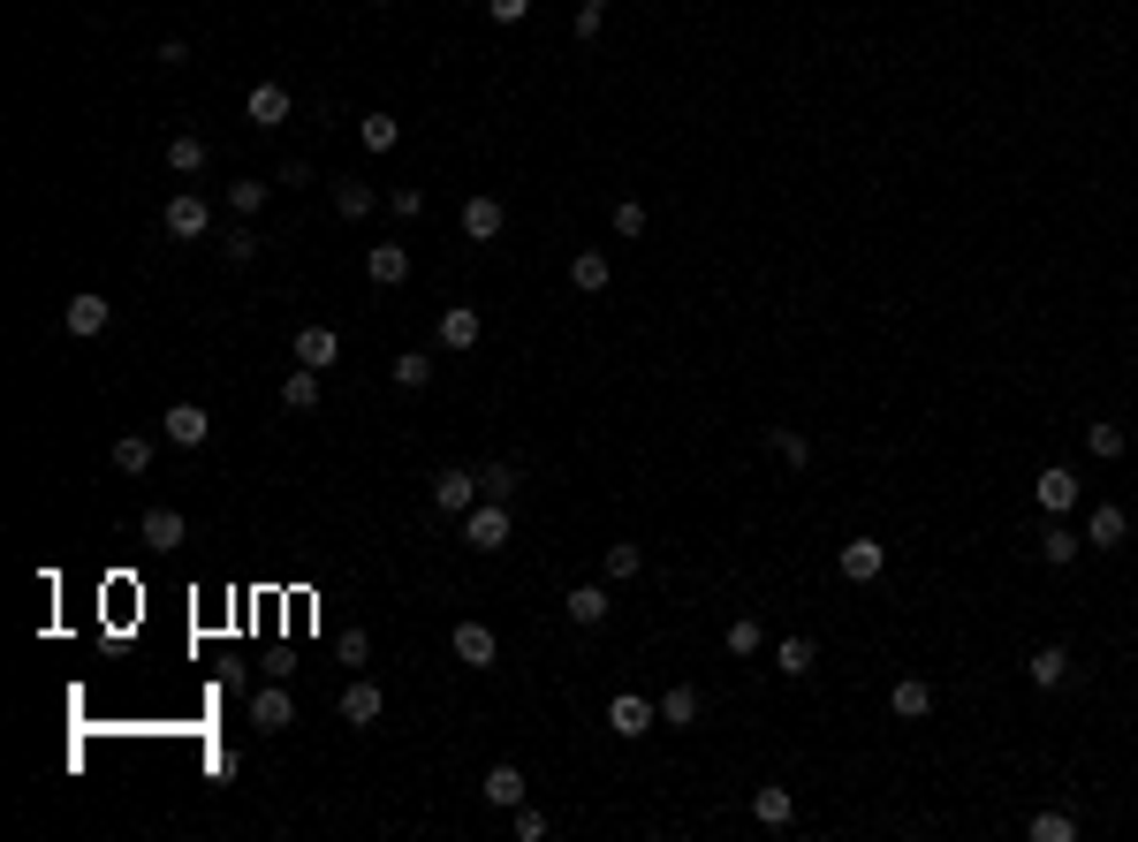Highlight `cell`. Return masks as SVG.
Instances as JSON below:
<instances>
[{"label":"cell","instance_id":"obj_40","mask_svg":"<svg viewBox=\"0 0 1138 842\" xmlns=\"http://www.w3.org/2000/svg\"><path fill=\"white\" fill-rule=\"evenodd\" d=\"M387 212H395V220H418V212H425V190H418V182H395V190H387Z\"/></svg>","mask_w":1138,"mask_h":842},{"label":"cell","instance_id":"obj_25","mask_svg":"<svg viewBox=\"0 0 1138 842\" xmlns=\"http://www.w3.org/2000/svg\"><path fill=\"white\" fill-rule=\"evenodd\" d=\"M570 281H577L585 296H600L607 281H615V266H607V251H577V258H570Z\"/></svg>","mask_w":1138,"mask_h":842},{"label":"cell","instance_id":"obj_30","mask_svg":"<svg viewBox=\"0 0 1138 842\" xmlns=\"http://www.w3.org/2000/svg\"><path fill=\"white\" fill-rule=\"evenodd\" d=\"M387 379H395V387H403V395H418L425 379H433V357H425V349H403V357H395V365H387Z\"/></svg>","mask_w":1138,"mask_h":842},{"label":"cell","instance_id":"obj_34","mask_svg":"<svg viewBox=\"0 0 1138 842\" xmlns=\"http://www.w3.org/2000/svg\"><path fill=\"white\" fill-rule=\"evenodd\" d=\"M600 569H607V577H637V569H645V554H637V539H615V547L600 554Z\"/></svg>","mask_w":1138,"mask_h":842},{"label":"cell","instance_id":"obj_20","mask_svg":"<svg viewBox=\"0 0 1138 842\" xmlns=\"http://www.w3.org/2000/svg\"><path fill=\"white\" fill-rule=\"evenodd\" d=\"M1025 675H1032L1040 691H1062V683H1070V645H1040V653L1025 661Z\"/></svg>","mask_w":1138,"mask_h":842},{"label":"cell","instance_id":"obj_28","mask_svg":"<svg viewBox=\"0 0 1138 842\" xmlns=\"http://www.w3.org/2000/svg\"><path fill=\"white\" fill-rule=\"evenodd\" d=\"M1078 547H1086V539H1078L1070 524H1048V532H1040V562H1055V569H1070V562H1078Z\"/></svg>","mask_w":1138,"mask_h":842},{"label":"cell","instance_id":"obj_24","mask_svg":"<svg viewBox=\"0 0 1138 842\" xmlns=\"http://www.w3.org/2000/svg\"><path fill=\"white\" fill-rule=\"evenodd\" d=\"M115 470H122V478H145V470H152V433H122V440H115Z\"/></svg>","mask_w":1138,"mask_h":842},{"label":"cell","instance_id":"obj_29","mask_svg":"<svg viewBox=\"0 0 1138 842\" xmlns=\"http://www.w3.org/2000/svg\"><path fill=\"white\" fill-rule=\"evenodd\" d=\"M373 206H387L373 182H335V212H342V220H365Z\"/></svg>","mask_w":1138,"mask_h":842},{"label":"cell","instance_id":"obj_41","mask_svg":"<svg viewBox=\"0 0 1138 842\" xmlns=\"http://www.w3.org/2000/svg\"><path fill=\"white\" fill-rule=\"evenodd\" d=\"M335 645H342V668H365V661H373V637L357 631V623H349V631H342Z\"/></svg>","mask_w":1138,"mask_h":842},{"label":"cell","instance_id":"obj_3","mask_svg":"<svg viewBox=\"0 0 1138 842\" xmlns=\"http://www.w3.org/2000/svg\"><path fill=\"white\" fill-rule=\"evenodd\" d=\"M653 721H661V706H653V699H637V691H615V699H607V729H615L623 744L653 736Z\"/></svg>","mask_w":1138,"mask_h":842},{"label":"cell","instance_id":"obj_19","mask_svg":"<svg viewBox=\"0 0 1138 842\" xmlns=\"http://www.w3.org/2000/svg\"><path fill=\"white\" fill-rule=\"evenodd\" d=\"M562 615H570L577 631H600V623H607V592H600V585H570Z\"/></svg>","mask_w":1138,"mask_h":842},{"label":"cell","instance_id":"obj_8","mask_svg":"<svg viewBox=\"0 0 1138 842\" xmlns=\"http://www.w3.org/2000/svg\"><path fill=\"white\" fill-rule=\"evenodd\" d=\"M289 357H296V365H304V373H327V365H335V357H342V335H335V327H296Z\"/></svg>","mask_w":1138,"mask_h":842},{"label":"cell","instance_id":"obj_17","mask_svg":"<svg viewBox=\"0 0 1138 842\" xmlns=\"http://www.w3.org/2000/svg\"><path fill=\"white\" fill-rule=\"evenodd\" d=\"M244 115H251L258 129H281V122H289V85H251Z\"/></svg>","mask_w":1138,"mask_h":842},{"label":"cell","instance_id":"obj_38","mask_svg":"<svg viewBox=\"0 0 1138 842\" xmlns=\"http://www.w3.org/2000/svg\"><path fill=\"white\" fill-rule=\"evenodd\" d=\"M1032 842H1078V820L1070 812H1040L1032 820Z\"/></svg>","mask_w":1138,"mask_h":842},{"label":"cell","instance_id":"obj_7","mask_svg":"<svg viewBox=\"0 0 1138 842\" xmlns=\"http://www.w3.org/2000/svg\"><path fill=\"white\" fill-rule=\"evenodd\" d=\"M379 714H387V691L365 683V675H349V683H342V721H349V729H373Z\"/></svg>","mask_w":1138,"mask_h":842},{"label":"cell","instance_id":"obj_22","mask_svg":"<svg viewBox=\"0 0 1138 842\" xmlns=\"http://www.w3.org/2000/svg\"><path fill=\"white\" fill-rule=\"evenodd\" d=\"M365 274H373L379 289H395V281H410V251H403V244H373Z\"/></svg>","mask_w":1138,"mask_h":842},{"label":"cell","instance_id":"obj_45","mask_svg":"<svg viewBox=\"0 0 1138 842\" xmlns=\"http://www.w3.org/2000/svg\"><path fill=\"white\" fill-rule=\"evenodd\" d=\"M615 236H645V206H637V198L615 206Z\"/></svg>","mask_w":1138,"mask_h":842},{"label":"cell","instance_id":"obj_44","mask_svg":"<svg viewBox=\"0 0 1138 842\" xmlns=\"http://www.w3.org/2000/svg\"><path fill=\"white\" fill-rule=\"evenodd\" d=\"M228 206H236V212H258V206H266V182H228Z\"/></svg>","mask_w":1138,"mask_h":842},{"label":"cell","instance_id":"obj_21","mask_svg":"<svg viewBox=\"0 0 1138 842\" xmlns=\"http://www.w3.org/2000/svg\"><path fill=\"white\" fill-rule=\"evenodd\" d=\"M137 532H145V547L168 554V547H182V532H190V524H182L175 508H145V516H137Z\"/></svg>","mask_w":1138,"mask_h":842},{"label":"cell","instance_id":"obj_11","mask_svg":"<svg viewBox=\"0 0 1138 842\" xmlns=\"http://www.w3.org/2000/svg\"><path fill=\"white\" fill-rule=\"evenodd\" d=\"M486 804H502V812H516V804H532V782H524V766H516V759H502V766H486Z\"/></svg>","mask_w":1138,"mask_h":842},{"label":"cell","instance_id":"obj_15","mask_svg":"<svg viewBox=\"0 0 1138 842\" xmlns=\"http://www.w3.org/2000/svg\"><path fill=\"white\" fill-rule=\"evenodd\" d=\"M251 721H258V729H296L289 683H266V691H251Z\"/></svg>","mask_w":1138,"mask_h":842},{"label":"cell","instance_id":"obj_47","mask_svg":"<svg viewBox=\"0 0 1138 842\" xmlns=\"http://www.w3.org/2000/svg\"><path fill=\"white\" fill-rule=\"evenodd\" d=\"M600 23H607V8H577V39H585V46L600 39Z\"/></svg>","mask_w":1138,"mask_h":842},{"label":"cell","instance_id":"obj_36","mask_svg":"<svg viewBox=\"0 0 1138 842\" xmlns=\"http://www.w3.org/2000/svg\"><path fill=\"white\" fill-rule=\"evenodd\" d=\"M759 645H766V631H759V615H736V623H729V653H736V661H752Z\"/></svg>","mask_w":1138,"mask_h":842},{"label":"cell","instance_id":"obj_5","mask_svg":"<svg viewBox=\"0 0 1138 842\" xmlns=\"http://www.w3.org/2000/svg\"><path fill=\"white\" fill-rule=\"evenodd\" d=\"M160 220H168V236H182V244H198V236H206V228H212V206H206V198H198V190H175V198H168V212H160Z\"/></svg>","mask_w":1138,"mask_h":842},{"label":"cell","instance_id":"obj_12","mask_svg":"<svg viewBox=\"0 0 1138 842\" xmlns=\"http://www.w3.org/2000/svg\"><path fill=\"white\" fill-rule=\"evenodd\" d=\"M502 228H508V206H502V198H486V190H478V198H464V236H471V244H494Z\"/></svg>","mask_w":1138,"mask_h":842},{"label":"cell","instance_id":"obj_33","mask_svg":"<svg viewBox=\"0 0 1138 842\" xmlns=\"http://www.w3.org/2000/svg\"><path fill=\"white\" fill-rule=\"evenodd\" d=\"M661 721H669V729H691V721H699V691H691V683H675L669 699H661Z\"/></svg>","mask_w":1138,"mask_h":842},{"label":"cell","instance_id":"obj_37","mask_svg":"<svg viewBox=\"0 0 1138 842\" xmlns=\"http://www.w3.org/2000/svg\"><path fill=\"white\" fill-rule=\"evenodd\" d=\"M766 456H782V464H804L812 448H804V433H798V425H774V433H766Z\"/></svg>","mask_w":1138,"mask_h":842},{"label":"cell","instance_id":"obj_1","mask_svg":"<svg viewBox=\"0 0 1138 842\" xmlns=\"http://www.w3.org/2000/svg\"><path fill=\"white\" fill-rule=\"evenodd\" d=\"M508 532H516V508H508V502H478V508L464 516V547H471V554H502V547H508Z\"/></svg>","mask_w":1138,"mask_h":842},{"label":"cell","instance_id":"obj_27","mask_svg":"<svg viewBox=\"0 0 1138 842\" xmlns=\"http://www.w3.org/2000/svg\"><path fill=\"white\" fill-rule=\"evenodd\" d=\"M478 486H486V502H516V494H524V470L516 464H478Z\"/></svg>","mask_w":1138,"mask_h":842},{"label":"cell","instance_id":"obj_10","mask_svg":"<svg viewBox=\"0 0 1138 842\" xmlns=\"http://www.w3.org/2000/svg\"><path fill=\"white\" fill-rule=\"evenodd\" d=\"M835 569H843L850 585H873V577L888 569V547H881V539H850V547L835 554Z\"/></svg>","mask_w":1138,"mask_h":842},{"label":"cell","instance_id":"obj_42","mask_svg":"<svg viewBox=\"0 0 1138 842\" xmlns=\"http://www.w3.org/2000/svg\"><path fill=\"white\" fill-rule=\"evenodd\" d=\"M516 842H547V812L540 804H516Z\"/></svg>","mask_w":1138,"mask_h":842},{"label":"cell","instance_id":"obj_16","mask_svg":"<svg viewBox=\"0 0 1138 842\" xmlns=\"http://www.w3.org/2000/svg\"><path fill=\"white\" fill-rule=\"evenodd\" d=\"M478 335H486V319L471 304H448L441 311V349H478Z\"/></svg>","mask_w":1138,"mask_h":842},{"label":"cell","instance_id":"obj_13","mask_svg":"<svg viewBox=\"0 0 1138 842\" xmlns=\"http://www.w3.org/2000/svg\"><path fill=\"white\" fill-rule=\"evenodd\" d=\"M160 433H168L175 448H206V440H212V418L198 410V403H175L168 418H160Z\"/></svg>","mask_w":1138,"mask_h":842},{"label":"cell","instance_id":"obj_32","mask_svg":"<svg viewBox=\"0 0 1138 842\" xmlns=\"http://www.w3.org/2000/svg\"><path fill=\"white\" fill-rule=\"evenodd\" d=\"M357 137H365V152H395V145H403V122H395V115H365Z\"/></svg>","mask_w":1138,"mask_h":842},{"label":"cell","instance_id":"obj_23","mask_svg":"<svg viewBox=\"0 0 1138 842\" xmlns=\"http://www.w3.org/2000/svg\"><path fill=\"white\" fill-rule=\"evenodd\" d=\"M752 820H759V828H790V820H798V798L766 782V790H759V798H752Z\"/></svg>","mask_w":1138,"mask_h":842},{"label":"cell","instance_id":"obj_26","mask_svg":"<svg viewBox=\"0 0 1138 842\" xmlns=\"http://www.w3.org/2000/svg\"><path fill=\"white\" fill-rule=\"evenodd\" d=\"M168 168L175 175H198V168H206V137H198V129H175V137H168Z\"/></svg>","mask_w":1138,"mask_h":842},{"label":"cell","instance_id":"obj_49","mask_svg":"<svg viewBox=\"0 0 1138 842\" xmlns=\"http://www.w3.org/2000/svg\"><path fill=\"white\" fill-rule=\"evenodd\" d=\"M365 8H387V0H365Z\"/></svg>","mask_w":1138,"mask_h":842},{"label":"cell","instance_id":"obj_31","mask_svg":"<svg viewBox=\"0 0 1138 842\" xmlns=\"http://www.w3.org/2000/svg\"><path fill=\"white\" fill-rule=\"evenodd\" d=\"M281 410H319V373L296 365V373L281 379Z\"/></svg>","mask_w":1138,"mask_h":842},{"label":"cell","instance_id":"obj_48","mask_svg":"<svg viewBox=\"0 0 1138 842\" xmlns=\"http://www.w3.org/2000/svg\"><path fill=\"white\" fill-rule=\"evenodd\" d=\"M577 8H607V0H577Z\"/></svg>","mask_w":1138,"mask_h":842},{"label":"cell","instance_id":"obj_6","mask_svg":"<svg viewBox=\"0 0 1138 842\" xmlns=\"http://www.w3.org/2000/svg\"><path fill=\"white\" fill-rule=\"evenodd\" d=\"M1032 502L1048 508V516H1070V508H1078V470H1070V464H1048L1040 478H1032Z\"/></svg>","mask_w":1138,"mask_h":842},{"label":"cell","instance_id":"obj_35","mask_svg":"<svg viewBox=\"0 0 1138 842\" xmlns=\"http://www.w3.org/2000/svg\"><path fill=\"white\" fill-rule=\"evenodd\" d=\"M774 668H782V675H812V637H782V645H774Z\"/></svg>","mask_w":1138,"mask_h":842},{"label":"cell","instance_id":"obj_46","mask_svg":"<svg viewBox=\"0 0 1138 842\" xmlns=\"http://www.w3.org/2000/svg\"><path fill=\"white\" fill-rule=\"evenodd\" d=\"M486 16H494V23H524V16H532V0H486Z\"/></svg>","mask_w":1138,"mask_h":842},{"label":"cell","instance_id":"obj_4","mask_svg":"<svg viewBox=\"0 0 1138 842\" xmlns=\"http://www.w3.org/2000/svg\"><path fill=\"white\" fill-rule=\"evenodd\" d=\"M61 319H69V335H77V341H91V335H107V327H115V304H107L99 289H77Z\"/></svg>","mask_w":1138,"mask_h":842},{"label":"cell","instance_id":"obj_9","mask_svg":"<svg viewBox=\"0 0 1138 842\" xmlns=\"http://www.w3.org/2000/svg\"><path fill=\"white\" fill-rule=\"evenodd\" d=\"M448 645H456V661H464V668H494V661H502V637L486 631V623H456V631H448Z\"/></svg>","mask_w":1138,"mask_h":842},{"label":"cell","instance_id":"obj_14","mask_svg":"<svg viewBox=\"0 0 1138 842\" xmlns=\"http://www.w3.org/2000/svg\"><path fill=\"white\" fill-rule=\"evenodd\" d=\"M888 714H895V721H927V714H933V683H927V675H895V691H888Z\"/></svg>","mask_w":1138,"mask_h":842},{"label":"cell","instance_id":"obj_18","mask_svg":"<svg viewBox=\"0 0 1138 842\" xmlns=\"http://www.w3.org/2000/svg\"><path fill=\"white\" fill-rule=\"evenodd\" d=\"M1124 539H1131V516H1124L1116 502H1100L1094 516H1086V547H1124Z\"/></svg>","mask_w":1138,"mask_h":842},{"label":"cell","instance_id":"obj_43","mask_svg":"<svg viewBox=\"0 0 1138 842\" xmlns=\"http://www.w3.org/2000/svg\"><path fill=\"white\" fill-rule=\"evenodd\" d=\"M258 258V228H228V266H251Z\"/></svg>","mask_w":1138,"mask_h":842},{"label":"cell","instance_id":"obj_2","mask_svg":"<svg viewBox=\"0 0 1138 842\" xmlns=\"http://www.w3.org/2000/svg\"><path fill=\"white\" fill-rule=\"evenodd\" d=\"M425 494H433V508H441V516H471V508L486 502V486H478V470H464V464L433 470V486H425Z\"/></svg>","mask_w":1138,"mask_h":842},{"label":"cell","instance_id":"obj_39","mask_svg":"<svg viewBox=\"0 0 1138 842\" xmlns=\"http://www.w3.org/2000/svg\"><path fill=\"white\" fill-rule=\"evenodd\" d=\"M1086 448H1094L1100 464H1116L1124 456V425H1086Z\"/></svg>","mask_w":1138,"mask_h":842}]
</instances>
